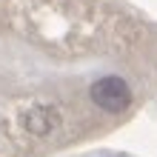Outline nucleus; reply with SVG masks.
I'll list each match as a JSON object with an SVG mask.
<instances>
[{"label": "nucleus", "mask_w": 157, "mask_h": 157, "mask_svg": "<svg viewBox=\"0 0 157 157\" xmlns=\"http://www.w3.org/2000/svg\"><path fill=\"white\" fill-rule=\"evenodd\" d=\"M91 100L94 106H100L103 112H126L128 103H132V89L123 77H100L94 86H91Z\"/></svg>", "instance_id": "f257e3e1"}, {"label": "nucleus", "mask_w": 157, "mask_h": 157, "mask_svg": "<svg viewBox=\"0 0 157 157\" xmlns=\"http://www.w3.org/2000/svg\"><path fill=\"white\" fill-rule=\"evenodd\" d=\"M60 126V114H57V109H52V106H40V109H32L29 114H26V128H29L32 134H52L54 128Z\"/></svg>", "instance_id": "f03ea898"}]
</instances>
